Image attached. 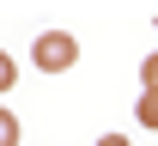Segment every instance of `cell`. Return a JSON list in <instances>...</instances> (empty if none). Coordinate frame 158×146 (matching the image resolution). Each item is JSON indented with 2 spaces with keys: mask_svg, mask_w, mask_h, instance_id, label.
<instances>
[{
  "mask_svg": "<svg viewBox=\"0 0 158 146\" xmlns=\"http://www.w3.org/2000/svg\"><path fill=\"white\" fill-rule=\"evenodd\" d=\"M31 61H37L43 73H67V67L79 61V43L67 37V31H43V37H37V49H31Z\"/></svg>",
  "mask_w": 158,
  "mask_h": 146,
  "instance_id": "6da1fadb",
  "label": "cell"
},
{
  "mask_svg": "<svg viewBox=\"0 0 158 146\" xmlns=\"http://www.w3.org/2000/svg\"><path fill=\"white\" fill-rule=\"evenodd\" d=\"M134 116H140V128H158V91H140Z\"/></svg>",
  "mask_w": 158,
  "mask_h": 146,
  "instance_id": "7a4b0ae2",
  "label": "cell"
},
{
  "mask_svg": "<svg viewBox=\"0 0 158 146\" xmlns=\"http://www.w3.org/2000/svg\"><path fill=\"white\" fill-rule=\"evenodd\" d=\"M140 91H158V49L140 61Z\"/></svg>",
  "mask_w": 158,
  "mask_h": 146,
  "instance_id": "3957f363",
  "label": "cell"
},
{
  "mask_svg": "<svg viewBox=\"0 0 158 146\" xmlns=\"http://www.w3.org/2000/svg\"><path fill=\"white\" fill-rule=\"evenodd\" d=\"M0 146H19V116L0 110Z\"/></svg>",
  "mask_w": 158,
  "mask_h": 146,
  "instance_id": "277c9868",
  "label": "cell"
},
{
  "mask_svg": "<svg viewBox=\"0 0 158 146\" xmlns=\"http://www.w3.org/2000/svg\"><path fill=\"white\" fill-rule=\"evenodd\" d=\"M12 79H19V61H12V55L0 49V91H12Z\"/></svg>",
  "mask_w": 158,
  "mask_h": 146,
  "instance_id": "5b68a950",
  "label": "cell"
},
{
  "mask_svg": "<svg viewBox=\"0 0 158 146\" xmlns=\"http://www.w3.org/2000/svg\"><path fill=\"white\" fill-rule=\"evenodd\" d=\"M98 146H128V134H103V140Z\"/></svg>",
  "mask_w": 158,
  "mask_h": 146,
  "instance_id": "8992f818",
  "label": "cell"
}]
</instances>
